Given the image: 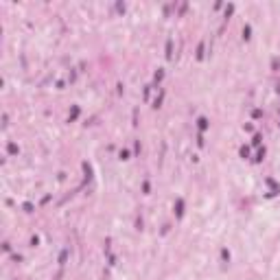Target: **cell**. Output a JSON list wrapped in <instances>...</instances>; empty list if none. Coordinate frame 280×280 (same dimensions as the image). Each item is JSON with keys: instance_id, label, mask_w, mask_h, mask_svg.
<instances>
[{"instance_id": "4", "label": "cell", "mask_w": 280, "mask_h": 280, "mask_svg": "<svg viewBox=\"0 0 280 280\" xmlns=\"http://www.w3.org/2000/svg\"><path fill=\"white\" fill-rule=\"evenodd\" d=\"M66 258H68V249H64V252L59 254V265H64V263H66Z\"/></svg>"}, {"instance_id": "6", "label": "cell", "mask_w": 280, "mask_h": 280, "mask_svg": "<svg viewBox=\"0 0 280 280\" xmlns=\"http://www.w3.org/2000/svg\"><path fill=\"white\" fill-rule=\"evenodd\" d=\"M197 59H203V42H201L199 48H197Z\"/></svg>"}, {"instance_id": "8", "label": "cell", "mask_w": 280, "mask_h": 280, "mask_svg": "<svg viewBox=\"0 0 280 280\" xmlns=\"http://www.w3.org/2000/svg\"><path fill=\"white\" fill-rule=\"evenodd\" d=\"M22 208H24V212H33V203H29V201H27Z\"/></svg>"}, {"instance_id": "11", "label": "cell", "mask_w": 280, "mask_h": 280, "mask_svg": "<svg viewBox=\"0 0 280 280\" xmlns=\"http://www.w3.org/2000/svg\"><path fill=\"white\" fill-rule=\"evenodd\" d=\"M241 156H243V158L249 156V149H247V147H241Z\"/></svg>"}, {"instance_id": "2", "label": "cell", "mask_w": 280, "mask_h": 280, "mask_svg": "<svg viewBox=\"0 0 280 280\" xmlns=\"http://www.w3.org/2000/svg\"><path fill=\"white\" fill-rule=\"evenodd\" d=\"M175 212H177V217H182V212H184V201H182V199H177V203H175Z\"/></svg>"}, {"instance_id": "13", "label": "cell", "mask_w": 280, "mask_h": 280, "mask_svg": "<svg viewBox=\"0 0 280 280\" xmlns=\"http://www.w3.org/2000/svg\"><path fill=\"white\" fill-rule=\"evenodd\" d=\"M261 140H263L261 136H254V147H258V144H261Z\"/></svg>"}, {"instance_id": "7", "label": "cell", "mask_w": 280, "mask_h": 280, "mask_svg": "<svg viewBox=\"0 0 280 280\" xmlns=\"http://www.w3.org/2000/svg\"><path fill=\"white\" fill-rule=\"evenodd\" d=\"M249 33H252V29L249 27H243V40H249Z\"/></svg>"}, {"instance_id": "1", "label": "cell", "mask_w": 280, "mask_h": 280, "mask_svg": "<svg viewBox=\"0 0 280 280\" xmlns=\"http://www.w3.org/2000/svg\"><path fill=\"white\" fill-rule=\"evenodd\" d=\"M166 59H173V40H166Z\"/></svg>"}, {"instance_id": "9", "label": "cell", "mask_w": 280, "mask_h": 280, "mask_svg": "<svg viewBox=\"0 0 280 280\" xmlns=\"http://www.w3.org/2000/svg\"><path fill=\"white\" fill-rule=\"evenodd\" d=\"M221 258H223V261H230V252H228V249H221Z\"/></svg>"}, {"instance_id": "5", "label": "cell", "mask_w": 280, "mask_h": 280, "mask_svg": "<svg viewBox=\"0 0 280 280\" xmlns=\"http://www.w3.org/2000/svg\"><path fill=\"white\" fill-rule=\"evenodd\" d=\"M197 125H199V129H206V127H208V120H206V118H199Z\"/></svg>"}, {"instance_id": "12", "label": "cell", "mask_w": 280, "mask_h": 280, "mask_svg": "<svg viewBox=\"0 0 280 280\" xmlns=\"http://www.w3.org/2000/svg\"><path fill=\"white\" fill-rule=\"evenodd\" d=\"M252 116H254V118H261V116H263V112H261V110H254V112H252Z\"/></svg>"}, {"instance_id": "3", "label": "cell", "mask_w": 280, "mask_h": 280, "mask_svg": "<svg viewBox=\"0 0 280 280\" xmlns=\"http://www.w3.org/2000/svg\"><path fill=\"white\" fill-rule=\"evenodd\" d=\"M7 151H9V153H11V156H15V153H18V144H13V142H9V144H7Z\"/></svg>"}, {"instance_id": "10", "label": "cell", "mask_w": 280, "mask_h": 280, "mask_svg": "<svg viewBox=\"0 0 280 280\" xmlns=\"http://www.w3.org/2000/svg\"><path fill=\"white\" fill-rule=\"evenodd\" d=\"M77 116H79V107H72V114H70V120H72V118H77Z\"/></svg>"}]
</instances>
